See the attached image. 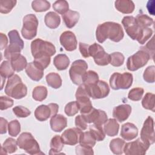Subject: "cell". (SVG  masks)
I'll return each mask as SVG.
<instances>
[{
	"mask_svg": "<svg viewBox=\"0 0 155 155\" xmlns=\"http://www.w3.org/2000/svg\"><path fill=\"white\" fill-rule=\"evenodd\" d=\"M96 36L99 43H103L108 38L113 42H118L123 39L124 33L121 25L119 23L105 22L98 25Z\"/></svg>",
	"mask_w": 155,
	"mask_h": 155,
	"instance_id": "1",
	"label": "cell"
},
{
	"mask_svg": "<svg viewBox=\"0 0 155 155\" xmlns=\"http://www.w3.org/2000/svg\"><path fill=\"white\" fill-rule=\"evenodd\" d=\"M4 91L8 96L20 99L27 95V88L21 78L18 74H14L8 79Z\"/></svg>",
	"mask_w": 155,
	"mask_h": 155,
	"instance_id": "2",
	"label": "cell"
},
{
	"mask_svg": "<svg viewBox=\"0 0 155 155\" xmlns=\"http://www.w3.org/2000/svg\"><path fill=\"white\" fill-rule=\"evenodd\" d=\"M8 36L10 39V45L5 49L4 57L11 61L21 55V51L24 48V42L16 30L10 31Z\"/></svg>",
	"mask_w": 155,
	"mask_h": 155,
	"instance_id": "3",
	"label": "cell"
},
{
	"mask_svg": "<svg viewBox=\"0 0 155 155\" xmlns=\"http://www.w3.org/2000/svg\"><path fill=\"white\" fill-rule=\"evenodd\" d=\"M31 51L34 58L41 56L51 57L56 53V48L50 42L38 38L31 42Z\"/></svg>",
	"mask_w": 155,
	"mask_h": 155,
	"instance_id": "4",
	"label": "cell"
},
{
	"mask_svg": "<svg viewBox=\"0 0 155 155\" xmlns=\"http://www.w3.org/2000/svg\"><path fill=\"white\" fill-rule=\"evenodd\" d=\"M17 143L18 147L30 154H38L41 151L39 143L30 133L24 132L18 137Z\"/></svg>",
	"mask_w": 155,
	"mask_h": 155,
	"instance_id": "5",
	"label": "cell"
},
{
	"mask_svg": "<svg viewBox=\"0 0 155 155\" xmlns=\"http://www.w3.org/2000/svg\"><path fill=\"white\" fill-rule=\"evenodd\" d=\"M150 54L142 47L136 53L130 56L127 61V67L128 70L134 71L145 66L150 59Z\"/></svg>",
	"mask_w": 155,
	"mask_h": 155,
	"instance_id": "6",
	"label": "cell"
},
{
	"mask_svg": "<svg viewBox=\"0 0 155 155\" xmlns=\"http://www.w3.org/2000/svg\"><path fill=\"white\" fill-rule=\"evenodd\" d=\"M133 77L130 73H114L110 79V85L112 89L117 90L119 89H128L133 83Z\"/></svg>",
	"mask_w": 155,
	"mask_h": 155,
	"instance_id": "7",
	"label": "cell"
},
{
	"mask_svg": "<svg viewBox=\"0 0 155 155\" xmlns=\"http://www.w3.org/2000/svg\"><path fill=\"white\" fill-rule=\"evenodd\" d=\"M38 20L33 14H29L23 18V26L21 30V34L25 39L30 40L33 39L37 34Z\"/></svg>",
	"mask_w": 155,
	"mask_h": 155,
	"instance_id": "8",
	"label": "cell"
},
{
	"mask_svg": "<svg viewBox=\"0 0 155 155\" xmlns=\"http://www.w3.org/2000/svg\"><path fill=\"white\" fill-rule=\"evenodd\" d=\"M75 97L79 111L82 114L88 113L93 108V105L90 99V97L87 93L85 85L83 84L79 85Z\"/></svg>",
	"mask_w": 155,
	"mask_h": 155,
	"instance_id": "9",
	"label": "cell"
},
{
	"mask_svg": "<svg viewBox=\"0 0 155 155\" xmlns=\"http://www.w3.org/2000/svg\"><path fill=\"white\" fill-rule=\"evenodd\" d=\"M88 68L87 63L82 59L74 61L69 70V75L73 84L81 85L82 84V77Z\"/></svg>",
	"mask_w": 155,
	"mask_h": 155,
	"instance_id": "10",
	"label": "cell"
},
{
	"mask_svg": "<svg viewBox=\"0 0 155 155\" xmlns=\"http://www.w3.org/2000/svg\"><path fill=\"white\" fill-rule=\"evenodd\" d=\"M85 86L90 97L93 99L104 98L110 93V87L108 84L104 81L99 80L93 84Z\"/></svg>",
	"mask_w": 155,
	"mask_h": 155,
	"instance_id": "11",
	"label": "cell"
},
{
	"mask_svg": "<svg viewBox=\"0 0 155 155\" xmlns=\"http://www.w3.org/2000/svg\"><path fill=\"white\" fill-rule=\"evenodd\" d=\"M140 139L148 146H150L154 143V120L151 116H148L143 124V127L140 131Z\"/></svg>",
	"mask_w": 155,
	"mask_h": 155,
	"instance_id": "12",
	"label": "cell"
},
{
	"mask_svg": "<svg viewBox=\"0 0 155 155\" xmlns=\"http://www.w3.org/2000/svg\"><path fill=\"white\" fill-rule=\"evenodd\" d=\"M59 110V105L57 104L50 103L48 105H41L35 111V116L39 121H45L50 117L56 114Z\"/></svg>",
	"mask_w": 155,
	"mask_h": 155,
	"instance_id": "13",
	"label": "cell"
},
{
	"mask_svg": "<svg viewBox=\"0 0 155 155\" xmlns=\"http://www.w3.org/2000/svg\"><path fill=\"white\" fill-rule=\"evenodd\" d=\"M150 146L143 142L140 138L134 141L125 143L124 153L126 155H144Z\"/></svg>",
	"mask_w": 155,
	"mask_h": 155,
	"instance_id": "14",
	"label": "cell"
},
{
	"mask_svg": "<svg viewBox=\"0 0 155 155\" xmlns=\"http://www.w3.org/2000/svg\"><path fill=\"white\" fill-rule=\"evenodd\" d=\"M122 24L127 34L133 40H136L142 28L137 24L136 18L132 16H125L122 20Z\"/></svg>",
	"mask_w": 155,
	"mask_h": 155,
	"instance_id": "15",
	"label": "cell"
},
{
	"mask_svg": "<svg viewBox=\"0 0 155 155\" xmlns=\"http://www.w3.org/2000/svg\"><path fill=\"white\" fill-rule=\"evenodd\" d=\"M87 124L93 123V124L102 126L108 120L106 113L101 110L93 108L87 113L82 114Z\"/></svg>",
	"mask_w": 155,
	"mask_h": 155,
	"instance_id": "16",
	"label": "cell"
},
{
	"mask_svg": "<svg viewBox=\"0 0 155 155\" xmlns=\"http://www.w3.org/2000/svg\"><path fill=\"white\" fill-rule=\"evenodd\" d=\"M82 134V130L78 128H71L65 130L62 133L61 137L64 143L68 145H74L79 143Z\"/></svg>",
	"mask_w": 155,
	"mask_h": 155,
	"instance_id": "17",
	"label": "cell"
},
{
	"mask_svg": "<svg viewBox=\"0 0 155 155\" xmlns=\"http://www.w3.org/2000/svg\"><path fill=\"white\" fill-rule=\"evenodd\" d=\"M61 45L68 51L75 50L77 48V39L75 35L71 31H65L60 36Z\"/></svg>",
	"mask_w": 155,
	"mask_h": 155,
	"instance_id": "18",
	"label": "cell"
},
{
	"mask_svg": "<svg viewBox=\"0 0 155 155\" xmlns=\"http://www.w3.org/2000/svg\"><path fill=\"white\" fill-rule=\"evenodd\" d=\"M131 107L128 104H122L115 107L113 110V116L119 122L126 120L131 113Z\"/></svg>",
	"mask_w": 155,
	"mask_h": 155,
	"instance_id": "19",
	"label": "cell"
},
{
	"mask_svg": "<svg viewBox=\"0 0 155 155\" xmlns=\"http://www.w3.org/2000/svg\"><path fill=\"white\" fill-rule=\"evenodd\" d=\"M138 134V129L136 126L130 122H127L122 125L120 136L126 140H131L135 139Z\"/></svg>",
	"mask_w": 155,
	"mask_h": 155,
	"instance_id": "20",
	"label": "cell"
},
{
	"mask_svg": "<svg viewBox=\"0 0 155 155\" xmlns=\"http://www.w3.org/2000/svg\"><path fill=\"white\" fill-rule=\"evenodd\" d=\"M50 124L53 131L55 132H61L67 127V119L62 114H56L51 117Z\"/></svg>",
	"mask_w": 155,
	"mask_h": 155,
	"instance_id": "21",
	"label": "cell"
},
{
	"mask_svg": "<svg viewBox=\"0 0 155 155\" xmlns=\"http://www.w3.org/2000/svg\"><path fill=\"white\" fill-rule=\"evenodd\" d=\"M25 73L31 79L35 81H40L44 76V70L38 67L33 62L27 64Z\"/></svg>",
	"mask_w": 155,
	"mask_h": 155,
	"instance_id": "22",
	"label": "cell"
},
{
	"mask_svg": "<svg viewBox=\"0 0 155 155\" xmlns=\"http://www.w3.org/2000/svg\"><path fill=\"white\" fill-rule=\"evenodd\" d=\"M115 8L117 11L124 14H130L133 12L135 5L132 1L117 0L114 2Z\"/></svg>",
	"mask_w": 155,
	"mask_h": 155,
	"instance_id": "23",
	"label": "cell"
},
{
	"mask_svg": "<svg viewBox=\"0 0 155 155\" xmlns=\"http://www.w3.org/2000/svg\"><path fill=\"white\" fill-rule=\"evenodd\" d=\"M62 17L66 27L71 28L78 22L80 15L78 12L69 10L65 13L62 15Z\"/></svg>",
	"mask_w": 155,
	"mask_h": 155,
	"instance_id": "24",
	"label": "cell"
},
{
	"mask_svg": "<svg viewBox=\"0 0 155 155\" xmlns=\"http://www.w3.org/2000/svg\"><path fill=\"white\" fill-rule=\"evenodd\" d=\"M105 133L108 136H114L118 134L119 125L115 119H109L104 125Z\"/></svg>",
	"mask_w": 155,
	"mask_h": 155,
	"instance_id": "25",
	"label": "cell"
},
{
	"mask_svg": "<svg viewBox=\"0 0 155 155\" xmlns=\"http://www.w3.org/2000/svg\"><path fill=\"white\" fill-rule=\"evenodd\" d=\"M45 25L50 28H56L61 24V18L55 12H48L44 17Z\"/></svg>",
	"mask_w": 155,
	"mask_h": 155,
	"instance_id": "26",
	"label": "cell"
},
{
	"mask_svg": "<svg viewBox=\"0 0 155 155\" xmlns=\"http://www.w3.org/2000/svg\"><path fill=\"white\" fill-rule=\"evenodd\" d=\"M53 64L58 70H66L69 64L70 59L65 54H59L53 59Z\"/></svg>",
	"mask_w": 155,
	"mask_h": 155,
	"instance_id": "27",
	"label": "cell"
},
{
	"mask_svg": "<svg viewBox=\"0 0 155 155\" xmlns=\"http://www.w3.org/2000/svg\"><path fill=\"white\" fill-rule=\"evenodd\" d=\"M64 147V142L62 137L59 135H56L52 137L50 142V154H59Z\"/></svg>",
	"mask_w": 155,
	"mask_h": 155,
	"instance_id": "28",
	"label": "cell"
},
{
	"mask_svg": "<svg viewBox=\"0 0 155 155\" xmlns=\"http://www.w3.org/2000/svg\"><path fill=\"white\" fill-rule=\"evenodd\" d=\"M45 79L48 85L54 89L59 88L62 85V79L58 73H50L47 74Z\"/></svg>",
	"mask_w": 155,
	"mask_h": 155,
	"instance_id": "29",
	"label": "cell"
},
{
	"mask_svg": "<svg viewBox=\"0 0 155 155\" xmlns=\"http://www.w3.org/2000/svg\"><path fill=\"white\" fill-rule=\"evenodd\" d=\"M125 142L120 138H115L110 142V148L114 154H122L124 153V148Z\"/></svg>",
	"mask_w": 155,
	"mask_h": 155,
	"instance_id": "30",
	"label": "cell"
},
{
	"mask_svg": "<svg viewBox=\"0 0 155 155\" xmlns=\"http://www.w3.org/2000/svg\"><path fill=\"white\" fill-rule=\"evenodd\" d=\"M15 70L13 69L12 63L10 61H4L0 66L1 77L4 78H10L14 75Z\"/></svg>",
	"mask_w": 155,
	"mask_h": 155,
	"instance_id": "31",
	"label": "cell"
},
{
	"mask_svg": "<svg viewBox=\"0 0 155 155\" xmlns=\"http://www.w3.org/2000/svg\"><path fill=\"white\" fill-rule=\"evenodd\" d=\"M95 63L100 66H105L110 64V56L104 50L97 53L93 57Z\"/></svg>",
	"mask_w": 155,
	"mask_h": 155,
	"instance_id": "32",
	"label": "cell"
},
{
	"mask_svg": "<svg viewBox=\"0 0 155 155\" xmlns=\"http://www.w3.org/2000/svg\"><path fill=\"white\" fill-rule=\"evenodd\" d=\"M96 142V140L90 131L82 132L79 140L80 144L93 148L95 145Z\"/></svg>",
	"mask_w": 155,
	"mask_h": 155,
	"instance_id": "33",
	"label": "cell"
},
{
	"mask_svg": "<svg viewBox=\"0 0 155 155\" xmlns=\"http://www.w3.org/2000/svg\"><path fill=\"white\" fill-rule=\"evenodd\" d=\"M142 105L144 108L154 112L155 95L151 93H146L142 101Z\"/></svg>",
	"mask_w": 155,
	"mask_h": 155,
	"instance_id": "34",
	"label": "cell"
},
{
	"mask_svg": "<svg viewBox=\"0 0 155 155\" xmlns=\"http://www.w3.org/2000/svg\"><path fill=\"white\" fill-rule=\"evenodd\" d=\"M17 140L8 137L3 143L2 145V150L4 151L5 154H11L15 153L17 150Z\"/></svg>",
	"mask_w": 155,
	"mask_h": 155,
	"instance_id": "35",
	"label": "cell"
},
{
	"mask_svg": "<svg viewBox=\"0 0 155 155\" xmlns=\"http://www.w3.org/2000/svg\"><path fill=\"white\" fill-rule=\"evenodd\" d=\"M48 91L45 87L39 85L34 88L32 92V97L36 101H42L46 99Z\"/></svg>",
	"mask_w": 155,
	"mask_h": 155,
	"instance_id": "36",
	"label": "cell"
},
{
	"mask_svg": "<svg viewBox=\"0 0 155 155\" xmlns=\"http://www.w3.org/2000/svg\"><path fill=\"white\" fill-rule=\"evenodd\" d=\"M99 81L97 73L93 70L86 71L82 77V84L85 85H90L97 82Z\"/></svg>",
	"mask_w": 155,
	"mask_h": 155,
	"instance_id": "37",
	"label": "cell"
},
{
	"mask_svg": "<svg viewBox=\"0 0 155 155\" xmlns=\"http://www.w3.org/2000/svg\"><path fill=\"white\" fill-rule=\"evenodd\" d=\"M136 18V21L139 27L141 28H148L154 22L153 19L147 15L139 14L137 15Z\"/></svg>",
	"mask_w": 155,
	"mask_h": 155,
	"instance_id": "38",
	"label": "cell"
},
{
	"mask_svg": "<svg viewBox=\"0 0 155 155\" xmlns=\"http://www.w3.org/2000/svg\"><path fill=\"white\" fill-rule=\"evenodd\" d=\"M10 62L12 63L13 69L17 72L23 70L24 68H26L28 64L26 58L21 54L15 59L11 61Z\"/></svg>",
	"mask_w": 155,
	"mask_h": 155,
	"instance_id": "39",
	"label": "cell"
},
{
	"mask_svg": "<svg viewBox=\"0 0 155 155\" xmlns=\"http://www.w3.org/2000/svg\"><path fill=\"white\" fill-rule=\"evenodd\" d=\"M31 7L36 12H45L50 8V3L45 0H35L32 1Z\"/></svg>",
	"mask_w": 155,
	"mask_h": 155,
	"instance_id": "40",
	"label": "cell"
},
{
	"mask_svg": "<svg viewBox=\"0 0 155 155\" xmlns=\"http://www.w3.org/2000/svg\"><path fill=\"white\" fill-rule=\"evenodd\" d=\"M90 132L95 137L96 141H102L105 137V133L102 126L93 124L89 127Z\"/></svg>",
	"mask_w": 155,
	"mask_h": 155,
	"instance_id": "41",
	"label": "cell"
},
{
	"mask_svg": "<svg viewBox=\"0 0 155 155\" xmlns=\"http://www.w3.org/2000/svg\"><path fill=\"white\" fill-rule=\"evenodd\" d=\"M16 0H1L0 12L4 14L8 13L16 5Z\"/></svg>",
	"mask_w": 155,
	"mask_h": 155,
	"instance_id": "42",
	"label": "cell"
},
{
	"mask_svg": "<svg viewBox=\"0 0 155 155\" xmlns=\"http://www.w3.org/2000/svg\"><path fill=\"white\" fill-rule=\"evenodd\" d=\"M53 8L58 13L63 15L69 10L68 3L65 0L56 1L53 4Z\"/></svg>",
	"mask_w": 155,
	"mask_h": 155,
	"instance_id": "43",
	"label": "cell"
},
{
	"mask_svg": "<svg viewBox=\"0 0 155 155\" xmlns=\"http://www.w3.org/2000/svg\"><path fill=\"white\" fill-rule=\"evenodd\" d=\"M110 64L111 65L114 67H120L124 64L125 58L122 53L120 52H114L110 54Z\"/></svg>",
	"mask_w": 155,
	"mask_h": 155,
	"instance_id": "44",
	"label": "cell"
},
{
	"mask_svg": "<svg viewBox=\"0 0 155 155\" xmlns=\"http://www.w3.org/2000/svg\"><path fill=\"white\" fill-rule=\"evenodd\" d=\"M8 131L10 136L12 137L17 136L21 131V125L19 122L16 119L10 121L8 125Z\"/></svg>",
	"mask_w": 155,
	"mask_h": 155,
	"instance_id": "45",
	"label": "cell"
},
{
	"mask_svg": "<svg viewBox=\"0 0 155 155\" xmlns=\"http://www.w3.org/2000/svg\"><path fill=\"white\" fill-rule=\"evenodd\" d=\"M153 30L150 28H142L136 40L139 44H143L149 38H151L153 35Z\"/></svg>",
	"mask_w": 155,
	"mask_h": 155,
	"instance_id": "46",
	"label": "cell"
},
{
	"mask_svg": "<svg viewBox=\"0 0 155 155\" xmlns=\"http://www.w3.org/2000/svg\"><path fill=\"white\" fill-rule=\"evenodd\" d=\"M144 90L142 88L137 87L132 88L128 93V97L133 101H138L141 99L143 96Z\"/></svg>",
	"mask_w": 155,
	"mask_h": 155,
	"instance_id": "47",
	"label": "cell"
},
{
	"mask_svg": "<svg viewBox=\"0 0 155 155\" xmlns=\"http://www.w3.org/2000/svg\"><path fill=\"white\" fill-rule=\"evenodd\" d=\"M50 57L48 56H41L34 58L33 62L42 70L46 68L50 63Z\"/></svg>",
	"mask_w": 155,
	"mask_h": 155,
	"instance_id": "48",
	"label": "cell"
},
{
	"mask_svg": "<svg viewBox=\"0 0 155 155\" xmlns=\"http://www.w3.org/2000/svg\"><path fill=\"white\" fill-rule=\"evenodd\" d=\"M79 107L76 101L70 102L66 104L64 108V111L68 116H73L79 111Z\"/></svg>",
	"mask_w": 155,
	"mask_h": 155,
	"instance_id": "49",
	"label": "cell"
},
{
	"mask_svg": "<svg viewBox=\"0 0 155 155\" xmlns=\"http://www.w3.org/2000/svg\"><path fill=\"white\" fill-rule=\"evenodd\" d=\"M154 73H155V67L151 65L148 67L144 71L143 78L145 81L148 83L154 82Z\"/></svg>",
	"mask_w": 155,
	"mask_h": 155,
	"instance_id": "50",
	"label": "cell"
},
{
	"mask_svg": "<svg viewBox=\"0 0 155 155\" xmlns=\"http://www.w3.org/2000/svg\"><path fill=\"white\" fill-rule=\"evenodd\" d=\"M14 114L18 117H26L31 114V111L26 107L18 105L13 108Z\"/></svg>",
	"mask_w": 155,
	"mask_h": 155,
	"instance_id": "51",
	"label": "cell"
},
{
	"mask_svg": "<svg viewBox=\"0 0 155 155\" xmlns=\"http://www.w3.org/2000/svg\"><path fill=\"white\" fill-rule=\"evenodd\" d=\"M0 104L1 110H4L13 106V100L7 96H1L0 97Z\"/></svg>",
	"mask_w": 155,
	"mask_h": 155,
	"instance_id": "52",
	"label": "cell"
},
{
	"mask_svg": "<svg viewBox=\"0 0 155 155\" xmlns=\"http://www.w3.org/2000/svg\"><path fill=\"white\" fill-rule=\"evenodd\" d=\"M76 150V153L78 155H82V154H93L94 152L93 150V148L87 147L82 145L81 144H79V145H77L75 148Z\"/></svg>",
	"mask_w": 155,
	"mask_h": 155,
	"instance_id": "53",
	"label": "cell"
},
{
	"mask_svg": "<svg viewBox=\"0 0 155 155\" xmlns=\"http://www.w3.org/2000/svg\"><path fill=\"white\" fill-rule=\"evenodd\" d=\"M75 125L81 130H85L87 128V122L82 115H78L75 117Z\"/></svg>",
	"mask_w": 155,
	"mask_h": 155,
	"instance_id": "54",
	"label": "cell"
},
{
	"mask_svg": "<svg viewBox=\"0 0 155 155\" xmlns=\"http://www.w3.org/2000/svg\"><path fill=\"white\" fill-rule=\"evenodd\" d=\"M104 50V48L97 43H94L92 45H89L88 47V55L89 56L93 57L97 53Z\"/></svg>",
	"mask_w": 155,
	"mask_h": 155,
	"instance_id": "55",
	"label": "cell"
},
{
	"mask_svg": "<svg viewBox=\"0 0 155 155\" xmlns=\"http://www.w3.org/2000/svg\"><path fill=\"white\" fill-rule=\"evenodd\" d=\"M154 38H152L146 44L145 46L142 47L145 49L150 55L151 58L153 59L154 54Z\"/></svg>",
	"mask_w": 155,
	"mask_h": 155,
	"instance_id": "56",
	"label": "cell"
},
{
	"mask_svg": "<svg viewBox=\"0 0 155 155\" xmlns=\"http://www.w3.org/2000/svg\"><path fill=\"white\" fill-rule=\"evenodd\" d=\"M88 47H89L88 44L82 43V42H79V51L81 53V55L84 58L90 57L88 55Z\"/></svg>",
	"mask_w": 155,
	"mask_h": 155,
	"instance_id": "57",
	"label": "cell"
},
{
	"mask_svg": "<svg viewBox=\"0 0 155 155\" xmlns=\"http://www.w3.org/2000/svg\"><path fill=\"white\" fill-rule=\"evenodd\" d=\"M8 122L7 119H4L2 117H1V120H0V125H1V130H0V133L1 134H5L7 132V128L8 127Z\"/></svg>",
	"mask_w": 155,
	"mask_h": 155,
	"instance_id": "58",
	"label": "cell"
},
{
	"mask_svg": "<svg viewBox=\"0 0 155 155\" xmlns=\"http://www.w3.org/2000/svg\"><path fill=\"white\" fill-rule=\"evenodd\" d=\"M0 36H1V44H0V47L1 50H2L4 48H6L7 46V43H8V39L7 36L2 33H0Z\"/></svg>",
	"mask_w": 155,
	"mask_h": 155,
	"instance_id": "59",
	"label": "cell"
},
{
	"mask_svg": "<svg viewBox=\"0 0 155 155\" xmlns=\"http://www.w3.org/2000/svg\"><path fill=\"white\" fill-rule=\"evenodd\" d=\"M147 7L148 8L149 13L152 15H154V1H149L147 2Z\"/></svg>",
	"mask_w": 155,
	"mask_h": 155,
	"instance_id": "60",
	"label": "cell"
}]
</instances>
